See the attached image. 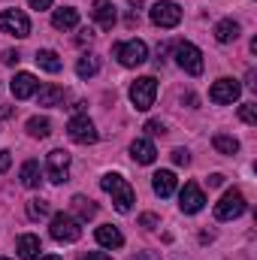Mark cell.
<instances>
[{
	"label": "cell",
	"instance_id": "cell-1",
	"mask_svg": "<svg viewBox=\"0 0 257 260\" xmlns=\"http://www.w3.org/2000/svg\"><path fill=\"white\" fill-rule=\"evenodd\" d=\"M100 188L106 191V194H112V203H115V209L121 212V215H127L130 209H133V188H130V182L124 176H118V173H106L103 179H100Z\"/></svg>",
	"mask_w": 257,
	"mask_h": 260
},
{
	"label": "cell",
	"instance_id": "cell-2",
	"mask_svg": "<svg viewBox=\"0 0 257 260\" xmlns=\"http://www.w3.org/2000/svg\"><path fill=\"white\" fill-rule=\"evenodd\" d=\"M49 233H52L55 242H76L82 236V221L73 218V215H67V212H58V215H52Z\"/></svg>",
	"mask_w": 257,
	"mask_h": 260
},
{
	"label": "cell",
	"instance_id": "cell-3",
	"mask_svg": "<svg viewBox=\"0 0 257 260\" xmlns=\"http://www.w3.org/2000/svg\"><path fill=\"white\" fill-rule=\"evenodd\" d=\"M154 97H157V79H154V76H142V79H136V82L130 85V103H133L139 112L151 109V106H154Z\"/></svg>",
	"mask_w": 257,
	"mask_h": 260
},
{
	"label": "cell",
	"instance_id": "cell-4",
	"mask_svg": "<svg viewBox=\"0 0 257 260\" xmlns=\"http://www.w3.org/2000/svg\"><path fill=\"white\" fill-rule=\"evenodd\" d=\"M245 209H248L245 197L239 194V191H227V194L218 200V206H215V218H218V221H233V218H239Z\"/></svg>",
	"mask_w": 257,
	"mask_h": 260
},
{
	"label": "cell",
	"instance_id": "cell-5",
	"mask_svg": "<svg viewBox=\"0 0 257 260\" xmlns=\"http://www.w3.org/2000/svg\"><path fill=\"white\" fill-rule=\"evenodd\" d=\"M0 30L9 34V37L24 40V37L30 34V21H27V15H24L21 9H3V12H0Z\"/></svg>",
	"mask_w": 257,
	"mask_h": 260
},
{
	"label": "cell",
	"instance_id": "cell-6",
	"mask_svg": "<svg viewBox=\"0 0 257 260\" xmlns=\"http://www.w3.org/2000/svg\"><path fill=\"white\" fill-rule=\"evenodd\" d=\"M115 58H118L121 67H139V64H145L148 49H145L142 40H127V43H118L115 46Z\"/></svg>",
	"mask_w": 257,
	"mask_h": 260
},
{
	"label": "cell",
	"instance_id": "cell-7",
	"mask_svg": "<svg viewBox=\"0 0 257 260\" xmlns=\"http://www.w3.org/2000/svg\"><path fill=\"white\" fill-rule=\"evenodd\" d=\"M176 64L182 67L188 76H200L203 73V52L194 43H179L176 46Z\"/></svg>",
	"mask_w": 257,
	"mask_h": 260
},
{
	"label": "cell",
	"instance_id": "cell-8",
	"mask_svg": "<svg viewBox=\"0 0 257 260\" xmlns=\"http://www.w3.org/2000/svg\"><path fill=\"white\" fill-rule=\"evenodd\" d=\"M46 176L55 185H64L67 179H70V154L67 151H61V148L49 151V157H46Z\"/></svg>",
	"mask_w": 257,
	"mask_h": 260
},
{
	"label": "cell",
	"instance_id": "cell-9",
	"mask_svg": "<svg viewBox=\"0 0 257 260\" xmlns=\"http://www.w3.org/2000/svg\"><path fill=\"white\" fill-rule=\"evenodd\" d=\"M151 21H154L157 27H176V24L182 21V6L173 3V0H157V3L151 6Z\"/></svg>",
	"mask_w": 257,
	"mask_h": 260
},
{
	"label": "cell",
	"instance_id": "cell-10",
	"mask_svg": "<svg viewBox=\"0 0 257 260\" xmlns=\"http://www.w3.org/2000/svg\"><path fill=\"white\" fill-rule=\"evenodd\" d=\"M67 133H70V139L79 142V145H91V142H97V127H94V121H91L88 115H76V118H70Z\"/></svg>",
	"mask_w": 257,
	"mask_h": 260
},
{
	"label": "cell",
	"instance_id": "cell-11",
	"mask_svg": "<svg viewBox=\"0 0 257 260\" xmlns=\"http://www.w3.org/2000/svg\"><path fill=\"white\" fill-rule=\"evenodd\" d=\"M239 94H242V85H239L236 79H218V82L212 85V91H209V100L218 103V106H224V103L239 100Z\"/></svg>",
	"mask_w": 257,
	"mask_h": 260
},
{
	"label": "cell",
	"instance_id": "cell-12",
	"mask_svg": "<svg viewBox=\"0 0 257 260\" xmlns=\"http://www.w3.org/2000/svg\"><path fill=\"white\" fill-rule=\"evenodd\" d=\"M203 206H206V197H203V191H200L194 182H188V185L182 188V194H179V209H182L185 215H197Z\"/></svg>",
	"mask_w": 257,
	"mask_h": 260
},
{
	"label": "cell",
	"instance_id": "cell-13",
	"mask_svg": "<svg viewBox=\"0 0 257 260\" xmlns=\"http://www.w3.org/2000/svg\"><path fill=\"white\" fill-rule=\"evenodd\" d=\"M9 88H12V97H15V100H27V97H34V94L40 91V82H37L34 73H18V76L9 82Z\"/></svg>",
	"mask_w": 257,
	"mask_h": 260
},
{
	"label": "cell",
	"instance_id": "cell-14",
	"mask_svg": "<svg viewBox=\"0 0 257 260\" xmlns=\"http://www.w3.org/2000/svg\"><path fill=\"white\" fill-rule=\"evenodd\" d=\"M91 15H94V21H97L103 30H112V27H115V21H118V12H115V6H112L109 0H94Z\"/></svg>",
	"mask_w": 257,
	"mask_h": 260
},
{
	"label": "cell",
	"instance_id": "cell-15",
	"mask_svg": "<svg viewBox=\"0 0 257 260\" xmlns=\"http://www.w3.org/2000/svg\"><path fill=\"white\" fill-rule=\"evenodd\" d=\"M176 185H179V182H176V173H170V170H160V173L151 176V188H154V194L164 197V200L176 194Z\"/></svg>",
	"mask_w": 257,
	"mask_h": 260
},
{
	"label": "cell",
	"instance_id": "cell-16",
	"mask_svg": "<svg viewBox=\"0 0 257 260\" xmlns=\"http://www.w3.org/2000/svg\"><path fill=\"white\" fill-rule=\"evenodd\" d=\"M18 257L21 260H40V251H43V242H40V236H34V233H24V236H18Z\"/></svg>",
	"mask_w": 257,
	"mask_h": 260
},
{
	"label": "cell",
	"instance_id": "cell-17",
	"mask_svg": "<svg viewBox=\"0 0 257 260\" xmlns=\"http://www.w3.org/2000/svg\"><path fill=\"white\" fill-rule=\"evenodd\" d=\"M130 157H133L136 164H154L157 148H154V142H151V139H136V142L130 145Z\"/></svg>",
	"mask_w": 257,
	"mask_h": 260
},
{
	"label": "cell",
	"instance_id": "cell-18",
	"mask_svg": "<svg viewBox=\"0 0 257 260\" xmlns=\"http://www.w3.org/2000/svg\"><path fill=\"white\" fill-rule=\"evenodd\" d=\"M97 242H100L103 248H121V245H124V236H121L118 227L103 224V227H97Z\"/></svg>",
	"mask_w": 257,
	"mask_h": 260
},
{
	"label": "cell",
	"instance_id": "cell-19",
	"mask_svg": "<svg viewBox=\"0 0 257 260\" xmlns=\"http://www.w3.org/2000/svg\"><path fill=\"white\" fill-rule=\"evenodd\" d=\"M239 21H233V18H224V21H218L215 24V40L218 43H233V40H239Z\"/></svg>",
	"mask_w": 257,
	"mask_h": 260
},
{
	"label": "cell",
	"instance_id": "cell-20",
	"mask_svg": "<svg viewBox=\"0 0 257 260\" xmlns=\"http://www.w3.org/2000/svg\"><path fill=\"white\" fill-rule=\"evenodd\" d=\"M52 24H55L58 30H73V27L79 24V12H76L73 6H64V9H55V15H52Z\"/></svg>",
	"mask_w": 257,
	"mask_h": 260
},
{
	"label": "cell",
	"instance_id": "cell-21",
	"mask_svg": "<svg viewBox=\"0 0 257 260\" xmlns=\"http://www.w3.org/2000/svg\"><path fill=\"white\" fill-rule=\"evenodd\" d=\"M64 94L67 91L61 88V85H43L40 94H37V100H40V106H61Z\"/></svg>",
	"mask_w": 257,
	"mask_h": 260
},
{
	"label": "cell",
	"instance_id": "cell-22",
	"mask_svg": "<svg viewBox=\"0 0 257 260\" xmlns=\"http://www.w3.org/2000/svg\"><path fill=\"white\" fill-rule=\"evenodd\" d=\"M73 212L79 215V221H88V218L97 215V203L88 200V197H82V194H76L73 197Z\"/></svg>",
	"mask_w": 257,
	"mask_h": 260
},
{
	"label": "cell",
	"instance_id": "cell-23",
	"mask_svg": "<svg viewBox=\"0 0 257 260\" xmlns=\"http://www.w3.org/2000/svg\"><path fill=\"white\" fill-rule=\"evenodd\" d=\"M40 182H43L40 164H37V160H27V164L21 167V185H24V188H40Z\"/></svg>",
	"mask_w": 257,
	"mask_h": 260
},
{
	"label": "cell",
	"instance_id": "cell-24",
	"mask_svg": "<svg viewBox=\"0 0 257 260\" xmlns=\"http://www.w3.org/2000/svg\"><path fill=\"white\" fill-rule=\"evenodd\" d=\"M37 64L43 67L46 73H61V58H58V52H52V49H43V52H37V58H34Z\"/></svg>",
	"mask_w": 257,
	"mask_h": 260
},
{
	"label": "cell",
	"instance_id": "cell-25",
	"mask_svg": "<svg viewBox=\"0 0 257 260\" xmlns=\"http://www.w3.org/2000/svg\"><path fill=\"white\" fill-rule=\"evenodd\" d=\"M212 145H215L218 154H236V151H239V139H233V136H227V133H215Z\"/></svg>",
	"mask_w": 257,
	"mask_h": 260
},
{
	"label": "cell",
	"instance_id": "cell-26",
	"mask_svg": "<svg viewBox=\"0 0 257 260\" xmlns=\"http://www.w3.org/2000/svg\"><path fill=\"white\" fill-rule=\"evenodd\" d=\"M97 70H100V61L94 55H82L79 64H76V76L79 79H91V76H97Z\"/></svg>",
	"mask_w": 257,
	"mask_h": 260
},
{
	"label": "cell",
	"instance_id": "cell-27",
	"mask_svg": "<svg viewBox=\"0 0 257 260\" xmlns=\"http://www.w3.org/2000/svg\"><path fill=\"white\" fill-rule=\"evenodd\" d=\"M27 133H30L34 139H46V136L52 133V124H49V118H40V115L27 118Z\"/></svg>",
	"mask_w": 257,
	"mask_h": 260
},
{
	"label": "cell",
	"instance_id": "cell-28",
	"mask_svg": "<svg viewBox=\"0 0 257 260\" xmlns=\"http://www.w3.org/2000/svg\"><path fill=\"white\" fill-rule=\"evenodd\" d=\"M49 215V203L46 200H27V218L30 221H40Z\"/></svg>",
	"mask_w": 257,
	"mask_h": 260
},
{
	"label": "cell",
	"instance_id": "cell-29",
	"mask_svg": "<svg viewBox=\"0 0 257 260\" xmlns=\"http://www.w3.org/2000/svg\"><path fill=\"white\" fill-rule=\"evenodd\" d=\"M239 118H242L245 124H257V106L254 103H242V106H239Z\"/></svg>",
	"mask_w": 257,
	"mask_h": 260
},
{
	"label": "cell",
	"instance_id": "cell-30",
	"mask_svg": "<svg viewBox=\"0 0 257 260\" xmlns=\"http://www.w3.org/2000/svg\"><path fill=\"white\" fill-rule=\"evenodd\" d=\"M139 224H142L145 230H154V227L160 224V218H157L154 212H145V215H139Z\"/></svg>",
	"mask_w": 257,
	"mask_h": 260
},
{
	"label": "cell",
	"instance_id": "cell-31",
	"mask_svg": "<svg viewBox=\"0 0 257 260\" xmlns=\"http://www.w3.org/2000/svg\"><path fill=\"white\" fill-rule=\"evenodd\" d=\"M173 164H179V167H188V164H191V154H188L185 148H176V151H173Z\"/></svg>",
	"mask_w": 257,
	"mask_h": 260
},
{
	"label": "cell",
	"instance_id": "cell-32",
	"mask_svg": "<svg viewBox=\"0 0 257 260\" xmlns=\"http://www.w3.org/2000/svg\"><path fill=\"white\" fill-rule=\"evenodd\" d=\"M145 133H148V136H164L167 127H164L160 121H145Z\"/></svg>",
	"mask_w": 257,
	"mask_h": 260
},
{
	"label": "cell",
	"instance_id": "cell-33",
	"mask_svg": "<svg viewBox=\"0 0 257 260\" xmlns=\"http://www.w3.org/2000/svg\"><path fill=\"white\" fill-rule=\"evenodd\" d=\"M18 61H21V55H18V52H15V49H6V52H3V64H18Z\"/></svg>",
	"mask_w": 257,
	"mask_h": 260
},
{
	"label": "cell",
	"instance_id": "cell-34",
	"mask_svg": "<svg viewBox=\"0 0 257 260\" xmlns=\"http://www.w3.org/2000/svg\"><path fill=\"white\" fill-rule=\"evenodd\" d=\"M9 164H12V154H9L6 148H0V173H6V170H9Z\"/></svg>",
	"mask_w": 257,
	"mask_h": 260
},
{
	"label": "cell",
	"instance_id": "cell-35",
	"mask_svg": "<svg viewBox=\"0 0 257 260\" xmlns=\"http://www.w3.org/2000/svg\"><path fill=\"white\" fill-rule=\"evenodd\" d=\"M82 260H112L106 251H88V254H82Z\"/></svg>",
	"mask_w": 257,
	"mask_h": 260
},
{
	"label": "cell",
	"instance_id": "cell-36",
	"mask_svg": "<svg viewBox=\"0 0 257 260\" xmlns=\"http://www.w3.org/2000/svg\"><path fill=\"white\" fill-rule=\"evenodd\" d=\"M30 3V9H49L52 6V0H27Z\"/></svg>",
	"mask_w": 257,
	"mask_h": 260
},
{
	"label": "cell",
	"instance_id": "cell-37",
	"mask_svg": "<svg viewBox=\"0 0 257 260\" xmlns=\"http://www.w3.org/2000/svg\"><path fill=\"white\" fill-rule=\"evenodd\" d=\"M209 185H212V188L224 185V176H221V173H212V176H209Z\"/></svg>",
	"mask_w": 257,
	"mask_h": 260
},
{
	"label": "cell",
	"instance_id": "cell-38",
	"mask_svg": "<svg viewBox=\"0 0 257 260\" xmlns=\"http://www.w3.org/2000/svg\"><path fill=\"white\" fill-rule=\"evenodd\" d=\"M94 40V34H91V27H85L82 34H79V43H91Z\"/></svg>",
	"mask_w": 257,
	"mask_h": 260
},
{
	"label": "cell",
	"instance_id": "cell-39",
	"mask_svg": "<svg viewBox=\"0 0 257 260\" xmlns=\"http://www.w3.org/2000/svg\"><path fill=\"white\" fill-rule=\"evenodd\" d=\"M130 260H157V254H151V251H145V254H136V257H130Z\"/></svg>",
	"mask_w": 257,
	"mask_h": 260
},
{
	"label": "cell",
	"instance_id": "cell-40",
	"mask_svg": "<svg viewBox=\"0 0 257 260\" xmlns=\"http://www.w3.org/2000/svg\"><path fill=\"white\" fill-rule=\"evenodd\" d=\"M40 260H61V257H55V254H46V257H40Z\"/></svg>",
	"mask_w": 257,
	"mask_h": 260
},
{
	"label": "cell",
	"instance_id": "cell-41",
	"mask_svg": "<svg viewBox=\"0 0 257 260\" xmlns=\"http://www.w3.org/2000/svg\"><path fill=\"white\" fill-rule=\"evenodd\" d=\"M130 6H142V0H130Z\"/></svg>",
	"mask_w": 257,
	"mask_h": 260
},
{
	"label": "cell",
	"instance_id": "cell-42",
	"mask_svg": "<svg viewBox=\"0 0 257 260\" xmlns=\"http://www.w3.org/2000/svg\"><path fill=\"white\" fill-rule=\"evenodd\" d=\"M0 260H6V257H0Z\"/></svg>",
	"mask_w": 257,
	"mask_h": 260
}]
</instances>
